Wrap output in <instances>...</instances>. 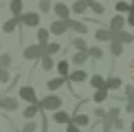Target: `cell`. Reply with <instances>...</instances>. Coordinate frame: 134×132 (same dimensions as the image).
<instances>
[{"label": "cell", "mask_w": 134, "mask_h": 132, "mask_svg": "<svg viewBox=\"0 0 134 132\" xmlns=\"http://www.w3.org/2000/svg\"><path fill=\"white\" fill-rule=\"evenodd\" d=\"M37 106H40V110H51V112H55V110H62L64 106V101H62V97L59 95H55V92H51V95H46V97H42L40 101H37Z\"/></svg>", "instance_id": "cell-1"}, {"label": "cell", "mask_w": 134, "mask_h": 132, "mask_svg": "<svg viewBox=\"0 0 134 132\" xmlns=\"http://www.w3.org/2000/svg\"><path fill=\"white\" fill-rule=\"evenodd\" d=\"M18 97L22 99V101H26V103H37V101H40V97H37L35 88H33L31 84L20 86V88H18Z\"/></svg>", "instance_id": "cell-2"}, {"label": "cell", "mask_w": 134, "mask_h": 132, "mask_svg": "<svg viewBox=\"0 0 134 132\" xmlns=\"http://www.w3.org/2000/svg\"><path fill=\"white\" fill-rule=\"evenodd\" d=\"M20 24L29 26V29H37L40 26V11H24L20 15Z\"/></svg>", "instance_id": "cell-3"}, {"label": "cell", "mask_w": 134, "mask_h": 132, "mask_svg": "<svg viewBox=\"0 0 134 132\" xmlns=\"http://www.w3.org/2000/svg\"><path fill=\"white\" fill-rule=\"evenodd\" d=\"M44 55V46H40V44H29V46L24 48V55H22V57L24 59H29V62H37V59H40Z\"/></svg>", "instance_id": "cell-4"}, {"label": "cell", "mask_w": 134, "mask_h": 132, "mask_svg": "<svg viewBox=\"0 0 134 132\" xmlns=\"http://www.w3.org/2000/svg\"><path fill=\"white\" fill-rule=\"evenodd\" d=\"M121 42L125 46V44H132L134 42V35L130 31H125V29H121V31H110V42Z\"/></svg>", "instance_id": "cell-5"}, {"label": "cell", "mask_w": 134, "mask_h": 132, "mask_svg": "<svg viewBox=\"0 0 134 132\" xmlns=\"http://www.w3.org/2000/svg\"><path fill=\"white\" fill-rule=\"evenodd\" d=\"M48 33L51 35H64V33H68V20H57L55 18L48 24Z\"/></svg>", "instance_id": "cell-6"}, {"label": "cell", "mask_w": 134, "mask_h": 132, "mask_svg": "<svg viewBox=\"0 0 134 132\" xmlns=\"http://www.w3.org/2000/svg\"><path fill=\"white\" fill-rule=\"evenodd\" d=\"M18 108H20L18 97H13V95H4V97H0V110L13 112V110H18Z\"/></svg>", "instance_id": "cell-7"}, {"label": "cell", "mask_w": 134, "mask_h": 132, "mask_svg": "<svg viewBox=\"0 0 134 132\" xmlns=\"http://www.w3.org/2000/svg\"><path fill=\"white\" fill-rule=\"evenodd\" d=\"M68 31L77 33V35H86L88 33V24L83 20H75V18H68Z\"/></svg>", "instance_id": "cell-8"}, {"label": "cell", "mask_w": 134, "mask_h": 132, "mask_svg": "<svg viewBox=\"0 0 134 132\" xmlns=\"http://www.w3.org/2000/svg\"><path fill=\"white\" fill-rule=\"evenodd\" d=\"M90 73H86L83 68H72L68 75V84H81V81H88Z\"/></svg>", "instance_id": "cell-9"}, {"label": "cell", "mask_w": 134, "mask_h": 132, "mask_svg": "<svg viewBox=\"0 0 134 132\" xmlns=\"http://www.w3.org/2000/svg\"><path fill=\"white\" fill-rule=\"evenodd\" d=\"M53 13L57 15V20H68L70 18V7L66 2H55L53 4Z\"/></svg>", "instance_id": "cell-10"}, {"label": "cell", "mask_w": 134, "mask_h": 132, "mask_svg": "<svg viewBox=\"0 0 134 132\" xmlns=\"http://www.w3.org/2000/svg\"><path fill=\"white\" fill-rule=\"evenodd\" d=\"M90 62V57H88V53L86 51H75L70 55V66H83V64H88Z\"/></svg>", "instance_id": "cell-11"}, {"label": "cell", "mask_w": 134, "mask_h": 132, "mask_svg": "<svg viewBox=\"0 0 134 132\" xmlns=\"http://www.w3.org/2000/svg\"><path fill=\"white\" fill-rule=\"evenodd\" d=\"M68 84V79H64V77H51V79H46V88L48 92H57L62 86Z\"/></svg>", "instance_id": "cell-12"}, {"label": "cell", "mask_w": 134, "mask_h": 132, "mask_svg": "<svg viewBox=\"0 0 134 132\" xmlns=\"http://www.w3.org/2000/svg\"><path fill=\"white\" fill-rule=\"evenodd\" d=\"M70 121L77 125V128H88V125H90V117H88V114H83V112L70 114Z\"/></svg>", "instance_id": "cell-13"}, {"label": "cell", "mask_w": 134, "mask_h": 132, "mask_svg": "<svg viewBox=\"0 0 134 132\" xmlns=\"http://www.w3.org/2000/svg\"><path fill=\"white\" fill-rule=\"evenodd\" d=\"M108 29H110V31H121V29H125V15H121V13L112 15V18H110Z\"/></svg>", "instance_id": "cell-14"}, {"label": "cell", "mask_w": 134, "mask_h": 132, "mask_svg": "<svg viewBox=\"0 0 134 132\" xmlns=\"http://www.w3.org/2000/svg\"><path fill=\"white\" fill-rule=\"evenodd\" d=\"M51 119L55 123H59V125H68L70 123V112H66V110H55L51 114Z\"/></svg>", "instance_id": "cell-15"}, {"label": "cell", "mask_w": 134, "mask_h": 132, "mask_svg": "<svg viewBox=\"0 0 134 132\" xmlns=\"http://www.w3.org/2000/svg\"><path fill=\"white\" fill-rule=\"evenodd\" d=\"M55 68H57V77L68 79V75H70V62H68V59H59V62H55Z\"/></svg>", "instance_id": "cell-16"}, {"label": "cell", "mask_w": 134, "mask_h": 132, "mask_svg": "<svg viewBox=\"0 0 134 132\" xmlns=\"http://www.w3.org/2000/svg\"><path fill=\"white\" fill-rule=\"evenodd\" d=\"M88 84H90V88H94V90H101V88H105V77L99 75V73H92L88 77Z\"/></svg>", "instance_id": "cell-17"}, {"label": "cell", "mask_w": 134, "mask_h": 132, "mask_svg": "<svg viewBox=\"0 0 134 132\" xmlns=\"http://www.w3.org/2000/svg\"><path fill=\"white\" fill-rule=\"evenodd\" d=\"M37 114H40V106H37V103H26V108H22V117L26 121L35 119Z\"/></svg>", "instance_id": "cell-18"}, {"label": "cell", "mask_w": 134, "mask_h": 132, "mask_svg": "<svg viewBox=\"0 0 134 132\" xmlns=\"http://www.w3.org/2000/svg\"><path fill=\"white\" fill-rule=\"evenodd\" d=\"M9 11H11V15L20 18V15L24 13V0H11L9 2Z\"/></svg>", "instance_id": "cell-19"}, {"label": "cell", "mask_w": 134, "mask_h": 132, "mask_svg": "<svg viewBox=\"0 0 134 132\" xmlns=\"http://www.w3.org/2000/svg\"><path fill=\"white\" fill-rule=\"evenodd\" d=\"M37 62H40L42 70H46V73H48V70H53V68H55V57H53V55H42V57L37 59Z\"/></svg>", "instance_id": "cell-20"}, {"label": "cell", "mask_w": 134, "mask_h": 132, "mask_svg": "<svg viewBox=\"0 0 134 132\" xmlns=\"http://www.w3.org/2000/svg\"><path fill=\"white\" fill-rule=\"evenodd\" d=\"M70 46L75 48V51H88V42L83 40V35H72V40H70Z\"/></svg>", "instance_id": "cell-21"}, {"label": "cell", "mask_w": 134, "mask_h": 132, "mask_svg": "<svg viewBox=\"0 0 134 132\" xmlns=\"http://www.w3.org/2000/svg\"><path fill=\"white\" fill-rule=\"evenodd\" d=\"M35 37H37V44L40 46H44V44H48L51 40V33H48V29H44V26H37V33H35Z\"/></svg>", "instance_id": "cell-22"}, {"label": "cell", "mask_w": 134, "mask_h": 132, "mask_svg": "<svg viewBox=\"0 0 134 132\" xmlns=\"http://www.w3.org/2000/svg\"><path fill=\"white\" fill-rule=\"evenodd\" d=\"M18 26H20V18L11 15V18H9L7 22H4V24H2V31H4V33H13L15 29H18Z\"/></svg>", "instance_id": "cell-23"}, {"label": "cell", "mask_w": 134, "mask_h": 132, "mask_svg": "<svg viewBox=\"0 0 134 132\" xmlns=\"http://www.w3.org/2000/svg\"><path fill=\"white\" fill-rule=\"evenodd\" d=\"M105 88H108V90H119V88H123V81H121V77L112 75V77L105 79Z\"/></svg>", "instance_id": "cell-24"}, {"label": "cell", "mask_w": 134, "mask_h": 132, "mask_svg": "<svg viewBox=\"0 0 134 132\" xmlns=\"http://www.w3.org/2000/svg\"><path fill=\"white\" fill-rule=\"evenodd\" d=\"M94 40L97 42H110V29L108 26H99L94 31Z\"/></svg>", "instance_id": "cell-25"}, {"label": "cell", "mask_w": 134, "mask_h": 132, "mask_svg": "<svg viewBox=\"0 0 134 132\" xmlns=\"http://www.w3.org/2000/svg\"><path fill=\"white\" fill-rule=\"evenodd\" d=\"M88 11V2H83V0H75V2L70 4V13L79 15V13H86Z\"/></svg>", "instance_id": "cell-26"}, {"label": "cell", "mask_w": 134, "mask_h": 132, "mask_svg": "<svg viewBox=\"0 0 134 132\" xmlns=\"http://www.w3.org/2000/svg\"><path fill=\"white\" fill-rule=\"evenodd\" d=\"M110 44V55H112V57H121V55H123L125 53V46H123V44H121V42H108Z\"/></svg>", "instance_id": "cell-27"}, {"label": "cell", "mask_w": 134, "mask_h": 132, "mask_svg": "<svg viewBox=\"0 0 134 132\" xmlns=\"http://www.w3.org/2000/svg\"><path fill=\"white\" fill-rule=\"evenodd\" d=\"M88 57L92 59V62H99V59H103V48L101 46H88Z\"/></svg>", "instance_id": "cell-28"}, {"label": "cell", "mask_w": 134, "mask_h": 132, "mask_svg": "<svg viewBox=\"0 0 134 132\" xmlns=\"http://www.w3.org/2000/svg\"><path fill=\"white\" fill-rule=\"evenodd\" d=\"M105 99H110V90H108V88H101V90H94L92 92V101L94 103H103Z\"/></svg>", "instance_id": "cell-29"}, {"label": "cell", "mask_w": 134, "mask_h": 132, "mask_svg": "<svg viewBox=\"0 0 134 132\" xmlns=\"http://www.w3.org/2000/svg\"><path fill=\"white\" fill-rule=\"evenodd\" d=\"M114 9H116V13L127 15V13L132 11V4H130V2H125V0H116V2H114Z\"/></svg>", "instance_id": "cell-30"}, {"label": "cell", "mask_w": 134, "mask_h": 132, "mask_svg": "<svg viewBox=\"0 0 134 132\" xmlns=\"http://www.w3.org/2000/svg\"><path fill=\"white\" fill-rule=\"evenodd\" d=\"M59 51H62V44H59V42H48V44H44V55H57Z\"/></svg>", "instance_id": "cell-31"}, {"label": "cell", "mask_w": 134, "mask_h": 132, "mask_svg": "<svg viewBox=\"0 0 134 132\" xmlns=\"http://www.w3.org/2000/svg\"><path fill=\"white\" fill-rule=\"evenodd\" d=\"M88 9H92V13H97V15L105 13V7H103L101 0H92V2H88Z\"/></svg>", "instance_id": "cell-32"}, {"label": "cell", "mask_w": 134, "mask_h": 132, "mask_svg": "<svg viewBox=\"0 0 134 132\" xmlns=\"http://www.w3.org/2000/svg\"><path fill=\"white\" fill-rule=\"evenodd\" d=\"M37 7H40V13H51L53 11V2L51 0H37Z\"/></svg>", "instance_id": "cell-33"}, {"label": "cell", "mask_w": 134, "mask_h": 132, "mask_svg": "<svg viewBox=\"0 0 134 132\" xmlns=\"http://www.w3.org/2000/svg\"><path fill=\"white\" fill-rule=\"evenodd\" d=\"M11 64H13L11 53H0V68H9Z\"/></svg>", "instance_id": "cell-34"}, {"label": "cell", "mask_w": 134, "mask_h": 132, "mask_svg": "<svg viewBox=\"0 0 134 132\" xmlns=\"http://www.w3.org/2000/svg\"><path fill=\"white\" fill-rule=\"evenodd\" d=\"M37 128H40V125H37V121H35V119H31V121H26V123L22 125V130H20V132H37Z\"/></svg>", "instance_id": "cell-35"}, {"label": "cell", "mask_w": 134, "mask_h": 132, "mask_svg": "<svg viewBox=\"0 0 134 132\" xmlns=\"http://www.w3.org/2000/svg\"><path fill=\"white\" fill-rule=\"evenodd\" d=\"M123 92H125V95H123V99H125V101L134 99V86H132V84H123Z\"/></svg>", "instance_id": "cell-36"}, {"label": "cell", "mask_w": 134, "mask_h": 132, "mask_svg": "<svg viewBox=\"0 0 134 132\" xmlns=\"http://www.w3.org/2000/svg\"><path fill=\"white\" fill-rule=\"evenodd\" d=\"M112 121H114V119H110L108 114L101 119V128H103V132H112V130H114V128H112Z\"/></svg>", "instance_id": "cell-37"}, {"label": "cell", "mask_w": 134, "mask_h": 132, "mask_svg": "<svg viewBox=\"0 0 134 132\" xmlns=\"http://www.w3.org/2000/svg\"><path fill=\"white\" fill-rule=\"evenodd\" d=\"M9 81H11L9 68H0V84H9Z\"/></svg>", "instance_id": "cell-38"}, {"label": "cell", "mask_w": 134, "mask_h": 132, "mask_svg": "<svg viewBox=\"0 0 134 132\" xmlns=\"http://www.w3.org/2000/svg\"><path fill=\"white\" fill-rule=\"evenodd\" d=\"M121 112H123V108H119V106H112V108L108 110V117H110V119H119V117H121Z\"/></svg>", "instance_id": "cell-39"}, {"label": "cell", "mask_w": 134, "mask_h": 132, "mask_svg": "<svg viewBox=\"0 0 134 132\" xmlns=\"http://www.w3.org/2000/svg\"><path fill=\"white\" fill-rule=\"evenodd\" d=\"M92 114H94V119H99V121H101L105 114H108V110H105V108H101V106H97V108L92 110Z\"/></svg>", "instance_id": "cell-40"}, {"label": "cell", "mask_w": 134, "mask_h": 132, "mask_svg": "<svg viewBox=\"0 0 134 132\" xmlns=\"http://www.w3.org/2000/svg\"><path fill=\"white\" fill-rule=\"evenodd\" d=\"M112 128H114V130H123V128H125V121L121 119V117L114 119V121H112Z\"/></svg>", "instance_id": "cell-41"}, {"label": "cell", "mask_w": 134, "mask_h": 132, "mask_svg": "<svg viewBox=\"0 0 134 132\" xmlns=\"http://www.w3.org/2000/svg\"><path fill=\"white\" fill-rule=\"evenodd\" d=\"M123 112H127V114H134V101H125Z\"/></svg>", "instance_id": "cell-42"}, {"label": "cell", "mask_w": 134, "mask_h": 132, "mask_svg": "<svg viewBox=\"0 0 134 132\" xmlns=\"http://www.w3.org/2000/svg\"><path fill=\"white\" fill-rule=\"evenodd\" d=\"M125 24H130V26H134V11H130V13L125 15Z\"/></svg>", "instance_id": "cell-43"}, {"label": "cell", "mask_w": 134, "mask_h": 132, "mask_svg": "<svg viewBox=\"0 0 134 132\" xmlns=\"http://www.w3.org/2000/svg\"><path fill=\"white\" fill-rule=\"evenodd\" d=\"M66 132H81V128H77V125H75V123L70 121V123L66 125Z\"/></svg>", "instance_id": "cell-44"}, {"label": "cell", "mask_w": 134, "mask_h": 132, "mask_svg": "<svg viewBox=\"0 0 134 132\" xmlns=\"http://www.w3.org/2000/svg\"><path fill=\"white\" fill-rule=\"evenodd\" d=\"M127 70H130V75H132V79H134V59L130 62V66H127Z\"/></svg>", "instance_id": "cell-45"}, {"label": "cell", "mask_w": 134, "mask_h": 132, "mask_svg": "<svg viewBox=\"0 0 134 132\" xmlns=\"http://www.w3.org/2000/svg\"><path fill=\"white\" fill-rule=\"evenodd\" d=\"M130 132H134V121H132V123H130Z\"/></svg>", "instance_id": "cell-46"}, {"label": "cell", "mask_w": 134, "mask_h": 132, "mask_svg": "<svg viewBox=\"0 0 134 132\" xmlns=\"http://www.w3.org/2000/svg\"><path fill=\"white\" fill-rule=\"evenodd\" d=\"M130 4H132V11H134V0H132V2H130Z\"/></svg>", "instance_id": "cell-47"}, {"label": "cell", "mask_w": 134, "mask_h": 132, "mask_svg": "<svg viewBox=\"0 0 134 132\" xmlns=\"http://www.w3.org/2000/svg\"><path fill=\"white\" fill-rule=\"evenodd\" d=\"M83 2H92V0H83Z\"/></svg>", "instance_id": "cell-48"}, {"label": "cell", "mask_w": 134, "mask_h": 132, "mask_svg": "<svg viewBox=\"0 0 134 132\" xmlns=\"http://www.w3.org/2000/svg\"><path fill=\"white\" fill-rule=\"evenodd\" d=\"M26 2H33V0H26Z\"/></svg>", "instance_id": "cell-49"}, {"label": "cell", "mask_w": 134, "mask_h": 132, "mask_svg": "<svg viewBox=\"0 0 134 132\" xmlns=\"http://www.w3.org/2000/svg\"><path fill=\"white\" fill-rule=\"evenodd\" d=\"M130 101H134V99H130Z\"/></svg>", "instance_id": "cell-50"}]
</instances>
